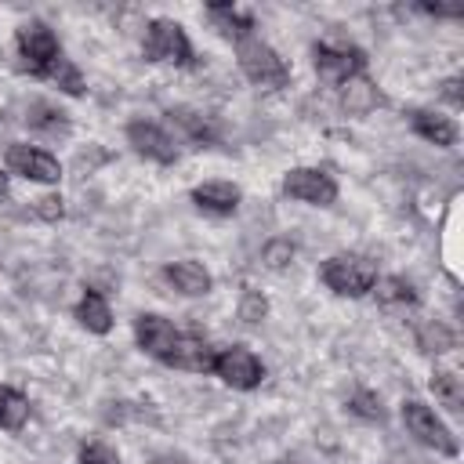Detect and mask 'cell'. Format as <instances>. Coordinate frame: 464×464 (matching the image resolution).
Instances as JSON below:
<instances>
[{
    "label": "cell",
    "instance_id": "cell-1",
    "mask_svg": "<svg viewBox=\"0 0 464 464\" xmlns=\"http://www.w3.org/2000/svg\"><path fill=\"white\" fill-rule=\"evenodd\" d=\"M236 62H239V72H243L254 87H261V91H279V87L290 83V65H286V58H283L272 44H265L257 33L236 40Z\"/></svg>",
    "mask_w": 464,
    "mask_h": 464
},
{
    "label": "cell",
    "instance_id": "cell-2",
    "mask_svg": "<svg viewBox=\"0 0 464 464\" xmlns=\"http://www.w3.org/2000/svg\"><path fill=\"white\" fill-rule=\"evenodd\" d=\"M319 279L337 297H366L381 276H377V261L373 257L344 250V254H334V257H326L319 265Z\"/></svg>",
    "mask_w": 464,
    "mask_h": 464
},
{
    "label": "cell",
    "instance_id": "cell-3",
    "mask_svg": "<svg viewBox=\"0 0 464 464\" xmlns=\"http://www.w3.org/2000/svg\"><path fill=\"white\" fill-rule=\"evenodd\" d=\"M141 54H145V62L185 69V65H192V40L181 29V22H174V18H152L145 25Z\"/></svg>",
    "mask_w": 464,
    "mask_h": 464
},
{
    "label": "cell",
    "instance_id": "cell-4",
    "mask_svg": "<svg viewBox=\"0 0 464 464\" xmlns=\"http://www.w3.org/2000/svg\"><path fill=\"white\" fill-rule=\"evenodd\" d=\"M14 47H18V58H22V69L29 76H47V69L62 58V44L54 36V29L40 18H29L18 25L14 33Z\"/></svg>",
    "mask_w": 464,
    "mask_h": 464
},
{
    "label": "cell",
    "instance_id": "cell-5",
    "mask_svg": "<svg viewBox=\"0 0 464 464\" xmlns=\"http://www.w3.org/2000/svg\"><path fill=\"white\" fill-rule=\"evenodd\" d=\"M402 424H406V431H410L420 446H428V450H435V453H442V457H457V453H460L457 435L446 428V420H442L428 402H420V399H402Z\"/></svg>",
    "mask_w": 464,
    "mask_h": 464
},
{
    "label": "cell",
    "instance_id": "cell-6",
    "mask_svg": "<svg viewBox=\"0 0 464 464\" xmlns=\"http://www.w3.org/2000/svg\"><path fill=\"white\" fill-rule=\"evenodd\" d=\"M312 62H315L319 80L334 83V87H344V83H352V80H359L366 72V51L355 47V44L319 40V44H312Z\"/></svg>",
    "mask_w": 464,
    "mask_h": 464
},
{
    "label": "cell",
    "instance_id": "cell-7",
    "mask_svg": "<svg viewBox=\"0 0 464 464\" xmlns=\"http://www.w3.org/2000/svg\"><path fill=\"white\" fill-rule=\"evenodd\" d=\"M214 377H221V384L236 388V392H250L265 381V366L261 359L246 348V344H228V348H218L214 355Z\"/></svg>",
    "mask_w": 464,
    "mask_h": 464
},
{
    "label": "cell",
    "instance_id": "cell-8",
    "mask_svg": "<svg viewBox=\"0 0 464 464\" xmlns=\"http://www.w3.org/2000/svg\"><path fill=\"white\" fill-rule=\"evenodd\" d=\"M4 167H7V174H18V178L36 181V185H58V178H62V163L47 149L25 145V141H11L7 145Z\"/></svg>",
    "mask_w": 464,
    "mask_h": 464
},
{
    "label": "cell",
    "instance_id": "cell-9",
    "mask_svg": "<svg viewBox=\"0 0 464 464\" xmlns=\"http://www.w3.org/2000/svg\"><path fill=\"white\" fill-rule=\"evenodd\" d=\"M283 192L297 203H308V207H334L337 181L323 167H290L283 178Z\"/></svg>",
    "mask_w": 464,
    "mask_h": 464
},
{
    "label": "cell",
    "instance_id": "cell-10",
    "mask_svg": "<svg viewBox=\"0 0 464 464\" xmlns=\"http://www.w3.org/2000/svg\"><path fill=\"white\" fill-rule=\"evenodd\" d=\"M127 145L138 152V156H145V160H152V163H163V167H170V163H178V138L167 130V127H160V123H152V120H130L127 123Z\"/></svg>",
    "mask_w": 464,
    "mask_h": 464
},
{
    "label": "cell",
    "instance_id": "cell-11",
    "mask_svg": "<svg viewBox=\"0 0 464 464\" xmlns=\"http://www.w3.org/2000/svg\"><path fill=\"white\" fill-rule=\"evenodd\" d=\"M178 337H181V330H178L170 319L156 315V312H141V315L134 319V341H138V348H141L149 359H156V362H167V359H170Z\"/></svg>",
    "mask_w": 464,
    "mask_h": 464
},
{
    "label": "cell",
    "instance_id": "cell-12",
    "mask_svg": "<svg viewBox=\"0 0 464 464\" xmlns=\"http://www.w3.org/2000/svg\"><path fill=\"white\" fill-rule=\"evenodd\" d=\"M167 120H170V127H174L181 138H188L192 145H218V141H221L218 120L207 116V112H199V109H192V105H174V109H167Z\"/></svg>",
    "mask_w": 464,
    "mask_h": 464
},
{
    "label": "cell",
    "instance_id": "cell-13",
    "mask_svg": "<svg viewBox=\"0 0 464 464\" xmlns=\"http://www.w3.org/2000/svg\"><path fill=\"white\" fill-rule=\"evenodd\" d=\"M214 355H218V348L207 337L181 334L178 344H174V352H170V359L163 366H174V370H185V373H210L214 370Z\"/></svg>",
    "mask_w": 464,
    "mask_h": 464
},
{
    "label": "cell",
    "instance_id": "cell-14",
    "mask_svg": "<svg viewBox=\"0 0 464 464\" xmlns=\"http://www.w3.org/2000/svg\"><path fill=\"white\" fill-rule=\"evenodd\" d=\"M192 203L203 210V214H214V218H228V214H236L239 210V203H243V192H239V185H232V181H203V185H196L192 192Z\"/></svg>",
    "mask_w": 464,
    "mask_h": 464
},
{
    "label": "cell",
    "instance_id": "cell-15",
    "mask_svg": "<svg viewBox=\"0 0 464 464\" xmlns=\"http://www.w3.org/2000/svg\"><path fill=\"white\" fill-rule=\"evenodd\" d=\"M163 279H167L178 294H185V297H203V294H210V286H214V276H210L199 261H192V257L170 261V265L163 268Z\"/></svg>",
    "mask_w": 464,
    "mask_h": 464
},
{
    "label": "cell",
    "instance_id": "cell-16",
    "mask_svg": "<svg viewBox=\"0 0 464 464\" xmlns=\"http://www.w3.org/2000/svg\"><path fill=\"white\" fill-rule=\"evenodd\" d=\"M410 127L417 138H424L435 149H453L457 145V123L435 109H413L410 112Z\"/></svg>",
    "mask_w": 464,
    "mask_h": 464
},
{
    "label": "cell",
    "instance_id": "cell-17",
    "mask_svg": "<svg viewBox=\"0 0 464 464\" xmlns=\"http://www.w3.org/2000/svg\"><path fill=\"white\" fill-rule=\"evenodd\" d=\"M72 315H76V323H80L87 334H109V330H112L109 301H105L98 290H83V297L76 301Z\"/></svg>",
    "mask_w": 464,
    "mask_h": 464
},
{
    "label": "cell",
    "instance_id": "cell-18",
    "mask_svg": "<svg viewBox=\"0 0 464 464\" xmlns=\"http://www.w3.org/2000/svg\"><path fill=\"white\" fill-rule=\"evenodd\" d=\"M207 18L214 22V29L228 40H243L254 33V14L250 11H239L236 4H210L207 7Z\"/></svg>",
    "mask_w": 464,
    "mask_h": 464
},
{
    "label": "cell",
    "instance_id": "cell-19",
    "mask_svg": "<svg viewBox=\"0 0 464 464\" xmlns=\"http://www.w3.org/2000/svg\"><path fill=\"white\" fill-rule=\"evenodd\" d=\"M25 127L36 130V134H44V138H65L69 134V116L58 105H51V102H29Z\"/></svg>",
    "mask_w": 464,
    "mask_h": 464
},
{
    "label": "cell",
    "instance_id": "cell-20",
    "mask_svg": "<svg viewBox=\"0 0 464 464\" xmlns=\"http://www.w3.org/2000/svg\"><path fill=\"white\" fill-rule=\"evenodd\" d=\"M453 344H457V334H453L446 323H439V319L417 323V348H420V352H428V355H446Z\"/></svg>",
    "mask_w": 464,
    "mask_h": 464
},
{
    "label": "cell",
    "instance_id": "cell-21",
    "mask_svg": "<svg viewBox=\"0 0 464 464\" xmlns=\"http://www.w3.org/2000/svg\"><path fill=\"white\" fill-rule=\"evenodd\" d=\"M29 420V399L11 388V384H0V428L7 431H22Z\"/></svg>",
    "mask_w": 464,
    "mask_h": 464
},
{
    "label": "cell",
    "instance_id": "cell-22",
    "mask_svg": "<svg viewBox=\"0 0 464 464\" xmlns=\"http://www.w3.org/2000/svg\"><path fill=\"white\" fill-rule=\"evenodd\" d=\"M373 294H377V301L384 304V308H413L417 304V290H413V283H406L402 276H384V279H377L373 283Z\"/></svg>",
    "mask_w": 464,
    "mask_h": 464
},
{
    "label": "cell",
    "instance_id": "cell-23",
    "mask_svg": "<svg viewBox=\"0 0 464 464\" xmlns=\"http://www.w3.org/2000/svg\"><path fill=\"white\" fill-rule=\"evenodd\" d=\"M428 384H431L435 399H439L450 413H460V410H464V381H460L453 370H435Z\"/></svg>",
    "mask_w": 464,
    "mask_h": 464
},
{
    "label": "cell",
    "instance_id": "cell-24",
    "mask_svg": "<svg viewBox=\"0 0 464 464\" xmlns=\"http://www.w3.org/2000/svg\"><path fill=\"white\" fill-rule=\"evenodd\" d=\"M384 98H381V91L370 83V80H352V83H344V112H352V116H362V112H370V109H377Z\"/></svg>",
    "mask_w": 464,
    "mask_h": 464
},
{
    "label": "cell",
    "instance_id": "cell-25",
    "mask_svg": "<svg viewBox=\"0 0 464 464\" xmlns=\"http://www.w3.org/2000/svg\"><path fill=\"white\" fill-rule=\"evenodd\" d=\"M44 80H51V83H58V91H65V94H72V98H80L83 91H87V83H83V72L62 54L51 69H47V76Z\"/></svg>",
    "mask_w": 464,
    "mask_h": 464
},
{
    "label": "cell",
    "instance_id": "cell-26",
    "mask_svg": "<svg viewBox=\"0 0 464 464\" xmlns=\"http://www.w3.org/2000/svg\"><path fill=\"white\" fill-rule=\"evenodd\" d=\"M348 413H355V417H362V420H384L381 395L370 392V388H359V392L348 399Z\"/></svg>",
    "mask_w": 464,
    "mask_h": 464
},
{
    "label": "cell",
    "instance_id": "cell-27",
    "mask_svg": "<svg viewBox=\"0 0 464 464\" xmlns=\"http://www.w3.org/2000/svg\"><path fill=\"white\" fill-rule=\"evenodd\" d=\"M294 254H297V246L290 239H268L265 250H261V257H265L268 268H286L294 261Z\"/></svg>",
    "mask_w": 464,
    "mask_h": 464
},
{
    "label": "cell",
    "instance_id": "cell-28",
    "mask_svg": "<svg viewBox=\"0 0 464 464\" xmlns=\"http://www.w3.org/2000/svg\"><path fill=\"white\" fill-rule=\"evenodd\" d=\"M265 315H268L265 294L261 290H243V297H239V319L243 323H261Z\"/></svg>",
    "mask_w": 464,
    "mask_h": 464
},
{
    "label": "cell",
    "instance_id": "cell-29",
    "mask_svg": "<svg viewBox=\"0 0 464 464\" xmlns=\"http://www.w3.org/2000/svg\"><path fill=\"white\" fill-rule=\"evenodd\" d=\"M76 464H123V460H120V453H116L112 446H105V442H83Z\"/></svg>",
    "mask_w": 464,
    "mask_h": 464
},
{
    "label": "cell",
    "instance_id": "cell-30",
    "mask_svg": "<svg viewBox=\"0 0 464 464\" xmlns=\"http://www.w3.org/2000/svg\"><path fill=\"white\" fill-rule=\"evenodd\" d=\"M33 210H36L44 221H58V218L65 214V207H62V196H40Z\"/></svg>",
    "mask_w": 464,
    "mask_h": 464
},
{
    "label": "cell",
    "instance_id": "cell-31",
    "mask_svg": "<svg viewBox=\"0 0 464 464\" xmlns=\"http://www.w3.org/2000/svg\"><path fill=\"white\" fill-rule=\"evenodd\" d=\"M442 98L453 105V109H464V94H460V76H450L442 83Z\"/></svg>",
    "mask_w": 464,
    "mask_h": 464
},
{
    "label": "cell",
    "instance_id": "cell-32",
    "mask_svg": "<svg viewBox=\"0 0 464 464\" xmlns=\"http://www.w3.org/2000/svg\"><path fill=\"white\" fill-rule=\"evenodd\" d=\"M152 464H188V460H185L181 453H160V457H156Z\"/></svg>",
    "mask_w": 464,
    "mask_h": 464
},
{
    "label": "cell",
    "instance_id": "cell-33",
    "mask_svg": "<svg viewBox=\"0 0 464 464\" xmlns=\"http://www.w3.org/2000/svg\"><path fill=\"white\" fill-rule=\"evenodd\" d=\"M7 196V170H0V199Z\"/></svg>",
    "mask_w": 464,
    "mask_h": 464
},
{
    "label": "cell",
    "instance_id": "cell-34",
    "mask_svg": "<svg viewBox=\"0 0 464 464\" xmlns=\"http://www.w3.org/2000/svg\"><path fill=\"white\" fill-rule=\"evenodd\" d=\"M272 464H304V460H297V457H279V460H272Z\"/></svg>",
    "mask_w": 464,
    "mask_h": 464
}]
</instances>
